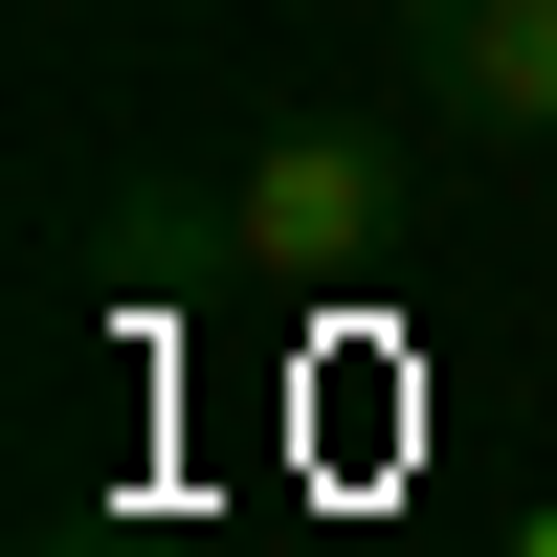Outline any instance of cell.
Listing matches in <instances>:
<instances>
[{"label": "cell", "instance_id": "cell-1", "mask_svg": "<svg viewBox=\"0 0 557 557\" xmlns=\"http://www.w3.org/2000/svg\"><path fill=\"white\" fill-rule=\"evenodd\" d=\"M401 246H424V178H401L380 112H290L223 178V268H246V290H357V268H401Z\"/></svg>", "mask_w": 557, "mask_h": 557}, {"label": "cell", "instance_id": "cell-2", "mask_svg": "<svg viewBox=\"0 0 557 557\" xmlns=\"http://www.w3.org/2000/svg\"><path fill=\"white\" fill-rule=\"evenodd\" d=\"M401 89L491 157H557V0H401Z\"/></svg>", "mask_w": 557, "mask_h": 557}, {"label": "cell", "instance_id": "cell-3", "mask_svg": "<svg viewBox=\"0 0 557 557\" xmlns=\"http://www.w3.org/2000/svg\"><path fill=\"white\" fill-rule=\"evenodd\" d=\"M45 557H112V535H45Z\"/></svg>", "mask_w": 557, "mask_h": 557}]
</instances>
